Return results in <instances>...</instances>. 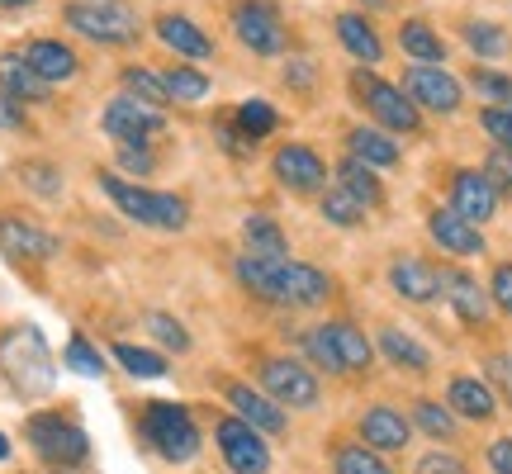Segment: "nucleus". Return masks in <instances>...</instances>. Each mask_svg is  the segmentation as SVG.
I'll list each match as a JSON object with an SVG mask.
<instances>
[{"mask_svg": "<svg viewBox=\"0 0 512 474\" xmlns=\"http://www.w3.org/2000/svg\"><path fill=\"white\" fill-rule=\"evenodd\" d=\"M460 34H465V48L479 57V67L512 53L508 29H503V24H494V19H465V24H460Z\"/></svg>", "mask_w": 512, "mask_h": 474, "instance_id": "31", "label": "nucleus"}, {"mask_svg": "<svg viewBox=\"0 0 512 474\" xmlns=\"http://www.w3.org/2000/svg\"><path fill=\"white\" fill-rule=\"evenodd\" d=\"M24 441L53 470H81V465H91V437L67 413H34V418L24 422Z\"/></svg>", "mask_w": 512, "mask_h": 474, "instance_id": "4", "label": "nucleus"}, {"mask_svg": "<svg viewBox=\"0 0 512 474\" xmlns=\"http://www.w3.org/2000/svg\"><path fill=\"white\" fill-rule=\"evenodd\" d=\"M408 422H413V432L432 437L437 446H451V441L460 437V418L441 399H418L408 408Z\"/></svg>", "mask_w": 512, "mask_h": 474, "instance_id": "28", "label": "nucleus"}, {"mask_svg": "<svg viewBox=\"0 0 512 474\" xmlns=\"http://www.w3.org/2000/svg\"><path fill=\"white\" fill-rule=\"evenodd\" d=\"M138 432H143L147 446H152L162 460H171V465H190L204 446L200 422H195V413H190L185 403H166V399L143 403Z\"/></svg>", "mask_w": 512, "mask_h": 474, "instance_id": "3", "label": "nucleus"}, {"mask_svg": "<svg viewBox=\"0 0 512 474\" xmlns=\"http://www.w3.org/2000/svg\"><path fill=\"white\" fill-rule=\"evenodd\" d=\"M413 474H475L470 470V460L460 456V451H422L418 460H413Z\"/></svg>", "mask_w": 512, "mask_h": 474, "instance_id": "46", "label": "nucleus"}, {"mask_svg": "<svg viewBox=\"0 0 512 474\" xmlns=\"http://www.w3.org/2000/svg\"><path fill=\"white\" fill-rule=\"evenodd\" d=\"M489 299H494L498 313L512 318V261H494V271H489Z\"/></svg>", "mask_w": 512, "mask_h": 474, "instance_id": "50", "label": "nucleus"}, {"mask_svg": "<svg viewBox=\"0 0 512 474\" xmlns=\"http://www.w3.org/2000/svg\"><path fill=\"white\" fill-rule=\"evenodd\" d=\"M0 91L10 100H19V105H38V100L53 95V86L38 81V72L19 53H0Z\"/></svg>", "mask_w": 512, "mask_h": 474, "instance_id": "25", "label": "nucleus"}, {"mask_svg": "<svg viewBox=\"0 0 512 474\" xmlns=\"http://www.w3.org/2000/svg\"><path fill=\"white\" fill-rule=\"evenodd\" d=\"M328 328V342L332 351H337V361H342V375H370V365H375V342H370L366 332L356 328L351 318H332V323H323Z\"/></svg>", "mask_w": 512, "mask_h": 474, "instance_id": "22", "label": "nucleus"}, {"mask_svg": "<svg viewBox=\"0 0 512 474\" xmlns=\"http://www.w3.org/2000/svg\"><path fill=\"white\" fill-rule=\"evenodd\" d=\"M441 299L451 304V313H456L470 332H484L489 323H494L489 285H479V275L465 271V266H441Z\"/></svg>", "mask_w": 512, "mask_h": 474, "instance_id": "11", "label": "nucleus"}, {"mask_svg": "<svg viewBox=\"0 0 512 474\" xmlns=\"http://www.w3.org/2000/svg\"><path fill=\"white\" fill-rule=\"evenodd\" d=\"M19 181L29 185L38 200H57L62 195V171L53 162H19Z\"/></svg>", "mask_w": 512, "mask_h": 474, "instance_id": "43", "label": "nucleus"}, {"mask_svg": "<svg viewBox=\"0 0 512 474\" xmlns=\"http://www.w3.org/2000/svg\"><path fill=\"white\" fill-rule=\"evenodd\" d=\"M119 171H124V181L128 176H152L157 171V157H152V147L147 143H119Z\"/></svg>", "mask_w": 512, "mask_h": 474, "instance_id": "47", "label": "nucleus"}, {"mask_svg": "<svg viewBox=\"0 0 512 474\" xmlns=\"http://www.w3.org/2000/svg\"><path fill=\"white\" fill-rule=\"evenodd\" d=\"M484 380L494 389L498 399L512 403V351H494V356H484Z\"/></svg>", "mask_w": 512, "mask_h": 474, "instance_id": "48", "label": "nucleus"}, {"mask_svg": "<svg viewBox=\"0 0 512 474\" xmlns=\"http://www.w3.org/2000/svg\"><path fill=\"white\" fill-rule=\"evenodd\" d=\"M223 399H228V408H233V418H242L247 427H256L261 437H280V432L290 427L285 408H280L275 399H266V394L247 380H228L223 384Z\"/></svg>", "mask_w": 512, "mask_h": 474, "instance_id": "18", "label": "nucleus"}, {"mask_svg": "<svg viewBox=\"0 0 512 474\" xmlns=\"http://www.w3.org/2000/svg\"><path fill=\"white\" fill-rule=\"evenodd\" d=\"M275 181L294 190V195H318V190H328V162L313 152L309 143H285L275 152Z\"/></svg>", "mask_w": 512, "mask_h": 474, "instance_id": "17", "label": "nucleus"}, {"mask_svg": "<svg viewBox=\"0 0 512 474\" xmlns=\"http://www.w3.org/2000/svg\"><path fill=\"white\" fill-rule=\"evenodd\" d=\"M498 204L503 200H498L494 185L484 181L479 166H460V171H451V185H446V209H451V214H460L465 223L484 228V223H494Z\"/></svg>", "mask_w": 512, "mask_h": 474, "instance_id": "13", "label": "nucleus"}, {"mask_svg": "<svg viewBox=\"0 0 512 474\" xmlns=\"http://www.w3.org/2000/svg\"><path fill=\"white\" fill-rule=\"evenodd\" d=\"M0 460H10V437L0 432Z\"/></svg>", "mask_w": 512, "mask_h": 474, "instance_id": "56", "label": "nucleus"}, {"mask_svg": "<svg viewBox=\"0 0 512 474\" xmlns=\"http://www.w3.org/2000/svg\"><path fill=\"white\" fill-rule=\"evenodd\" d=\"M351 91L361 95V105H366L375 128H384V133H418L422 128V110L394 81H380L375 72L361 67V72H351Z\"/></svg>", "mask_w": 512, "mask_h": 474, "instance_id": "7", "label": "nucleus"}, {"mask_svg": "<svg viewBox=\"0 0 512 474\" xmlns=\"http://www.w3.org/2000/svg\"><path fill=\"white\" fill-rule=\"evenodd\" d=\"M470 86H475L489 105H498V110H512V76L508 72H494V67H475L470 72Z\"/></svg>", "mask_w": 512, "mask_h": 474, "instance_id": "42", "label": "nucleus"}, {"mask_svg": "<svg viewBox=\"0 0 512 474\" xmlns=\"http://www.w3.org/2000/svg\"><path fill=\"white\" fill-rule=\"evenodd\" d=\"M332 474H394L380 451L361 441H332Z\"/></svg>", "mask_w": 512, "mask_h": 474, "instance_id": "34", "label": "nucleus"}, {"mask_svg": "<svg viewBox=\"0 0 512 474\" xmlns=\"http://www.w3.org/2000/svg\"><path fill=\"white\" fill-rule=\"evenodd\" d=\"M34 0H0V10H29Z\"/></svg>", "mask_w": 512, "mask_h": 474, "instance_id": "55", "label": "nucleus"}, {"mask_svg": "<svg viewBox=\"0 0 512 474\" xmlns=\"http://www.w3.org/2000/svg\"><path fill=\"white\" fill-rule=\"evenodd\" d=\"M233 124H238V133L247 143H261L266 133L280 128V110H275L271 100H242L238 110H233Z\"/></svg>", "mask_w": 512, "mask_h": 474, "instance_id": "35", "label": "nucleus"}, {"mask_svg": "<svg viewBox=\"0 0 512 474\" xmlns=\"http://www.w3.org/2000/svg\"><path fill=\"white\" fill-rule=\"evenodd\" d=\"M366 5H370V10H384V5H389V0H366Z\"/></svg>", "mask_w": 512, "mask_h": 474, "instance_id": "57", "label": "nucleus"}, {"mask_svg": "<svg viewBox=\"0 0 512 474\" xmlns=\"http://www.w3.org/2000/svg\"><path fill=\"white\" fill-rule=\"evenodd\" d=\"M299 347H304V356H309L313 370H323V375H337V380H347V375H342V361H337V351H332L328 328H323V323L304 332V337H299Z\"/></svg>", "mask_w": 512, "mask_h": 474, "instance_id": "40", "label": "nucleus"}, {"mask_svg": "<svg viewBox=\"0 0 512 474\" xmlns=\"http://www.w3.org/2000/svg\"><path fill=\"white\" fill-rule=\"evenodd\" d=\"M484 465L489 474H512V437H494L484 446Z\"/></svg>", "mask_w": 512, "mask_h": 474, "instance_id": "52", "label": "nucleus"}, {"mask_svg": "<svg viewBox=\"0 0 512 474\" xmlns=\"http://www.w3.org/2000/svg\"><path fill=\"white\" fill-rule=\"evenodd\" d=\"M337 43H342L361 67H375L384 57V43H380V34L370 29L366 15H337Z\"/></svg>", "mask_w": 512, "mask_h": 474, "instance_id": "29", "label": "nucleus"}, {"mask_svg": "<svg viewBox=\"0 0 512 474\" xmlns=\"http://www.w3.org/2000/svg\"><path fill=\"white\" fill-rule=\"evenodd\" d=\"M356 441L370 446V451H380V456H394V451H408L413 422H408V413L394 408V403H370L366 413L356 418Z\"/></svg>", "mask_w": 512, "mask_h": 474, "instance_id": "15", "label": "nucleus"}, {"mask_svg": "<svg viewBox=\"0 0 512 474\" xmlns=\"http://www.w3.org/2000/svg\"><path fill=\"white\" fill-rule=\"evenodd\" d=\"M484 181L498 190V200H508L512 195V147H489V157H484Z\"/></svg>", "mask_w": 512, "mask_h": 474, "instance_id": "45", "label": "nucleus"}, {"mask_svg": "<svg viewBox=\"0 0 512 474\" xmlns=\"http://www.w3.org/2000/svg\"><path fill=\"white\" fill-rule=\"evenodd\" d=\"M124 95L143 100V105H152V110L171 105V95H166L162 72H152V67H124Z\"/></svg>", "mask_w": 512, "mask_h": 474, "instance_id": "38", "label": "nucleus"}, {"mask_svg": "<svg viewBox=\"0 0 512 474\" xmlns=\"http://www.w3.org/2000/svg\"><path fill=\"white\" fill-rule=\"evenodd\" d=\"M0 252L10 261H53L57 237L24 214H0Z\"/></svg>", "mask_w": 512, "mask_h": 474, "instance_id": "19", "label": "nucleus"}, {"mask_svg": "<svg viewBox=\"0 0 512 474\" xmlns=\"http://www.w3.org/2000/svg\"><path fill=\"white\" fill-rule=\"evenodd\" d=\"M162 81H166V95L171 100H204L209 95V76L200 72V67H166L162 72Z\"/></svg>", "mask_w": 512, "mask_h": 474, "instance_id": "41", "label": "nucleus"}, {"mask_svg": "<svg viewBox=\"0 0 512 474\" xmlns=\"http://www.w3.org/2000/svg\"><path fill=\"white\" fill-rule=\"evenodd\" d=\"M62 365H67L72 375H86V380H105V356H100V347H95L86 332H72V337H67Z\"/></svg>", "mask_w": 512, "mask_h": 474, "instance_id": "36", "label": "nucleus"}, {"mask_svg": "<svg viewBox=\"0 0 512 474\" xmlns=\"http://www.w3.org/2000/svg\"><path fill=\"white\" fill-rule=\"evenodd\" d=\"M285 86H290V91H304V95L318 86V67H313V57H290V67H285Z\"/></svg>", "mask_w": 512, "mask_h": 474, "instance_id": "51", "label": "nucleus"}, {"mask_svg": "<svg viewBox=\"0 0 512 474\" xmlns=\"http://www.w3.org/2000/svg\"><path fill=\"white\" fill-rule=\"evenodd\" d=\"M337 190H347V195H351L356 204H361L366 214L384 204V185H380V176H375V166L356 162V157L337 162Z\"/></svg>", "mask_w": 512, "mask_h": 474, "instance_id": "30", "label": "nucleus"}, {"mask_svg": "<svg viewBox=\"0 0 512 474\" xmlns=\"http://www.w3.org/2000/svg\"><path fill=\"white\" fill-rule=\"evenodd\" d=\"M318 214L332 223V228H366V209L351 200L347 190H323V200H318Z\"/></svg>", "mask_w": 512, "mask_h": 474, "instance_id": "39", "label": "nucleus"}, {"mask_svg": "<svg viewBox=\"0 0 512 474\" xmlns=\"http://www.w3.org/2000/svg\"><path fill=\"white\" fill-rule=\"evenodd\" d=\"M100 190L110 195L114 209H119L128 223H143V228H157V233H181L185 223H190V204H185L181 195L133 185V181H124L119 171H100Z\"/></svg>", "mask_w": 512, "mask_h": 474, "instance_id": "2", "label": "nucleus"}, {"mask_svg": "<svg viewBox=\"0 0 512 474\" xmlns=\"http://www.w3.org/2000/svg\"><path fill=\"white\" fill-rule=\"evenodd\" d=\"M100 128L110 133L114 143H152L166 133V114L133 100V95H114L105 114H100Z\"/></svg>", "mask_w": 512, "mask_h": 474, "instance_id": "12", "label": "nucleus"}, {"mask_svg": "<svg viewBox=\"0 0 512 474\" xmlns=\"http://www.w3.org/2000/svg\"><path fill=\"white\" fill-rule=\"evenodd\" d=\"M0 375L19 399H43L57 384V361L48 351V337L34 323H15L0 332Z\"/></svg>", "mask_w": 512, "mask_h": 474, "instance_id": "1", "label": "nucleus"}, {"mask_svg": "<svg viewBox=\"0 0 512 474\" xmlns=\"http://www.w3.org/2000/svg\"><path fill=\"white\" fill-rule=\"evenodd\" d=\"M399 48L413 57V62H427V67H441V62H446V38H441L427 19H403Z\"/></svg>", "mask_w": 512, "mask_h": 474, "instance_id": "32", "label": "nucleus"}, {"mask_svg": "<svg viewBox=\"0 0 512 474\" xmlns=\"http://www.w3.org/2000/svg\"><path fill=\"white\" fill-rule=\"evenodd\" d=\"M256 389L275 399L285 413H299V408H313L323 399V384H318V370L309 361H294V356H261L256 361Z\"/></svg>", "mask_w": 512, "mask_h": 474, "instance_id": "5", "label": "nucleus"}, {"mask_svg": "<svg viewBox=\"0 0 512 474\" xmlns=\"http://www.w3.org/2000/svg\"><path fill=\"white\" fill-rule=\"evenodd\" d=\"M214 133H219V143H223V152H228V157H247V152L256 147V143H247V138H242L233 119H219V124H214Z\"/></svg>", "mask_w": 512, "mask_h": 474, "instance_id": "53", "label": "nucleus"}, {"mask_svg": "<svg viewBox=\"0 0 512 474\" xmlns=\"http://www.w3.org/2000/svg\"><path fill=\"white\" fill-rule=\"evenodd\" d=\"M157 38H162L171 53H181V57H209L214 53V38L204 34L195 19H185V15H162L157 19Z\"/></svg>", "mask_w": 512, "mask_h": 474, "instance_id": "27", "label": "nucleus"}, {"mask_svg": "<svg viewBox=\"0 0 512 474\" xmlns=\"http://www.w3.org/2000/svg\"><path fill=\"white\" fill-rule=\"evenodd\" d=\"M479 128L494 138V147H512V110L484 105V110H479Z\"/></svg>", "mask_w": 512, "mask_h": 474, "instance_id": "49", "label": "nucleus"}, {"mask_svg": "<svg viewBox=\"0 0 512 474\" xmlns=\"http://www.w3.org/2000/svg\"><path fill=\"white\" fill-rule=\"evenodd\" d=\"M332 294H337V280H332L328 271H318L313 261L285 256V261L275 266L271 304H280V309H323Z\"/></svg>", "mask_w": 512, "mask_h": 474, "instance_id": "8", "label": "nucleus"}, {"mask_svg": "<svg viewBox=\"0 0 512 474\" xmlns=\"http://www.w3.org/2000/svg\"><path fill=\"white\" fill-rule=\"evenodd\" d=\"M403 95L418 105V110H432V114H456L460 100H465V86L446 67H427V62H413L403 72Z\"/></svg>", "mask_w": 512, "mask_h": 474, "instance_id": "14", "label": "nucleus"}, {"mask_svg": "<svg viewBox=\"0 0 512 474\" xmlns=\"http://www.w3.org/2000/svg\"><path fill=\"white\" fill-rule=\"evenodd\" d=\"M242 242H247V252L252 256H290V237H285V228L271 219V214H247L242 219Z\"/></svg>", "mask_w": 512, "mask_h": 474, "instance_id": "33", "label": "nucleus"}, {"mask_svg": "<svg viewBox=\"0 0 512 474\" xmlns=\"http://www.w3.org/2000/svg\"><path fill=\"white\" fill-rule=\"evenodd\" d=\"M114 361L124 365L133 380H162V375H166V356H162V351L133 347V342H114Z\"/></svg>", "mask_w": 512, "mask_h": 474, "instance_id": "37", "label": "nucleus"}, {"mask_svg": "<svg viewBox=\"0 0 512 474\" xmlns=\"http://www.w3.org/2000/svg\"><path fill=\"white\" fill-rule=\"evenodd\" d=\"M24 124H29V119L19 110V100H10V95L0 91V128H5V133H19Z\"/></svg>", "mask_w": 512, "mask_h": 474, "instance_id": "54", "label": "nucleus"}, {"mask_svg": "<svg viewBox=\"0 0 512 474\" xmlns=\"http://www.w3.org/2000/svg\"><path fill=\"white\" fill-rule=\"evenodd\" d=\"M389 285H394V294H399L403 304L427 309V304L441 299V266L427 261V256H418V252H403L389 261Z\"/></svg>", "mask_w": 512, "mask_h": 474, "instance_id": "16", "label": "nucleus"}, {"mask_svg": "<svg viewBox=\"0 0 512 474\" xmlns=\"http://www.w3.org/2000/svg\"><path fill=\"white\" fill-rule=\"evenodd\" d=\"M347 147H351V157L356 162H366V166H399L403 162V152L399 143H394V133H384V128L375 124H361V128H351L347 133Z\"/></svg>", "mask_w": 512, "mask_h": 474, "instance_id": "26", "label": "nucleus"}, {"mask_svg": "<svg viewBox=\"0 0 512 474\" xmlns=\"http://www.w3.org/2000/svg\"><path fill=\"white\" fill-rule=\"evenodd\" d=\"M441 403H446L460 422H494L498 408H503V399L489 389V380H484V375H465V370L446 380V399Z\"/></svg>", "mask_w": 512, "mask_h": 474, "instance_id": "20", "label": "nucleus"}, {"mask_svg": "<svg viewBox=\"0 0 512 474\" xmlns=\"http://www.w3.org/2000/svg\"><path fill=\"white\" fill-rule=\"evenodd\" d=\"M233 34L242 38V48H252L256 57H280L285 53V15L271 0H238L233 5Z\"/></svg>", "mask_w": 512, "mask_h": 474, "instance_id": "10", "label": "nucleus"}, {"mask_svg": "<svg viewBox=\"0 0 512 474\" xmlns=\"http://www.w3.org/2000/svg\"><path fill=\"white\" fill-rule=\"evenodd\" d=\"M427 237H432V242H437L446 256H456V261H470V256H484V252H489L484 228L465 223L460 214H451V209H432V214H427Z\"/></svg>", "mask_w": 512, "mask_h": 474, "instance_id": "21", "label": "nucleus"}, {"mask_svg": "<svg viewBox=\"0 0 512 474\" xmlns=\"http://www.w3.org/2000/svg\"><path fill=\"white\" fill-rule=\"evenodd\" d=\"M147 332H152V337H157V342H162L166 351H176V356H185V351L195 347V342H190V328H185V323H176V318H171V313H147Z\"/></svg>", "mask_w": 512, "mask_h": 474, "instance_id": "44", "label": "nucleus"}, {"mask_svg": "<svg viewBox=\"0 0 512 474\" xmlns=\"http://www.w3.org/2000/svg\"><path fill=\"white\" fill-rule=\"evenodd\" d=\"M62 19L72 24L81 38H91L100 48H124L138 38V15L124 0H72Z\"/></svg>", "mask_w": 512, "mask_h": 474, "instance_id": "6", "label": "nucleus"}, {"mask_svg": "<svg viewBox=\"0 0 512 474\" xmlns=\"http://www.w3.org/2000/svg\"><path fill=\"white\" fill-rule=\"evenodd\" d=\"M24 62L38 72V81H48V86H57V81H72L76 72H81V62H76V53L67 48V43H57V38H34V43H24Z\"/></svg>", "mask_w": 512, "mask_h": 474, "instance_id": "23", "label": "nucleus"}, {"mask_svg": "<svg viewBox=\"0 0 512 474\" xmlns=\"http://www.w3.org/2000/svg\"><path fill=\"white\" fill-rule=\"evenodd\" d=\"M380 356L403 375H432V351L403 328H380Z\"/></svg>", "mask_w": 512, "mask_h": 474, "instance_id": "24", "label": "nucleus"}, {"mask_svg": "<svg viewBox=\"0 0 512 474\" xmlns=\"http://www.w3.org/2000/svg\"><path fill=\"white\" fill-rule=\"evenodd\" d=\"M214 441H219V456L233 474H271V446L242 418L228 413V418L214 422Z\"/></svg>", "mask_w": 512, "mask_h": 474, "instance_id": "9", "label": "nucleus"}]
</instances>
